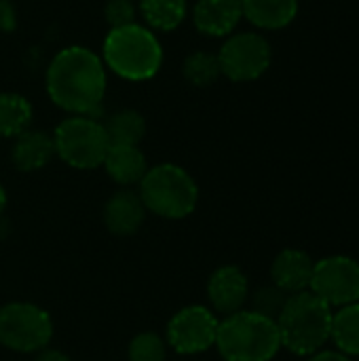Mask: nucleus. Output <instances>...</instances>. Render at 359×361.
<instances>
[{"label":"nucleus","mask_w":359,"mask_h":361,"mask_svg":"<svg viewBox=\"0 0 359 361\" xmlns=\"http://www.w3.org/2000/svg\"><path fill=\"white\" fill-rule=\"evenodd\" d=\"M44 89L63 112L97 118L108 89V70L102 55L83 44L63 47L47 66Z\"/></svg>","instance_id":"1"},{"label":"nucleus","mask_w":359,"mask_h":361,"mask_svg":"<svg viewBox=\"0 0 359 361\" xmlns=\"http://www.w3.org/2000/svg\"><path fill=\"white\" fill-rule=\"evenodd\" d=\"M102 61L106 70L123 80L142 82L159 74L163 66V47L150 27L135 21L125 27L108 30L102 44Z\"/></svg>","instance_id":"2"},{"label":"nucleus","mask_w":359,"mask_h":361,"mask_svg":"<svg viewBox=\"0 0 359 361\" xmlns=\"http://www.w3.org/2000/svg\"><path fill=\"white\" fill-rule=\"evenodd\" d=\"M281 347L294 355H313L330 341L332 307H328L313 292L292 294L277 317Z\"/></svg>","instance_id":"3"},{"label":"nucleus","mask_w":359,"mask_h":361,"mask_svg":"<svg viewBox=\"0 0 359 361\" xmlns=\"http://www.w3.org/2000/svg\"><path fill=\"white\" fill-rule=\"evenodd\" d=\"M216 349L224 361H271L281 349L277 322L254 311L226 315L218 326Z\"/></svg>","instance_id":"4"},{"label":"nucleus","mask_w":359,"mask_h":361,"mask_svg":"<svg viewBox=\"0 0 359 361\" xmlns=\"http://www.w3.org/2000/svg\"><path fill=\"white\" fill-rule=\"evenodd\" d=\"M138 186L146 212L165 220H182L190 216L199 203V186L195 178L174 163L148 167Z\"/></svg>","instance_id":"5"},{"label":"nucleus","mask_w":359,"mask_h":361,"mask_svg":"<svg viewBox=\"0 0 359 361\" xmlns=\"http://www.w3.org/2000/svg\"><path fill=\"white\" fill-rule=\"evenodd\" d=\"M55 154L74 169H97L104 165L110 142L104 123L95 116H68L55 131Z\"/></svg>","instance_id":"6"},{"label":"nucleus","mask_w":359,"mask_h":361,"mask_svg":"<svg viewBox=\"0 0 359 361\" xmlns=\"http://www.w3.org/2000/svg\"><path fill=\"white\" fill-rule=\"evenodd\" d=\"M53 338L49 313L32 302L0 307V345L15 353H40Z\"/></svg>","instance_id":"7"},{"label":"nucleus","mask_w":359,"mask_h":361,"mask_svg":"<svg viewBox=\"0 0 359 361\" xmlns=\"http://www.w3.org/2000/svg\"><path fill=\"white\" fill-rule=\"evenodd\" d=\"M222 76L233 82H252L267 74L273 63V49L260 32H233L216 53Z\"/></svg>","instance_id":"8"},{"label":"nucleus","mask_w":359,"mask_h":361,"mask_svg":"<svg viewBox=\"0 0 359 361\" xmlns=\"http://www.w3.org/2000/svg\"><path fill=\"white\" fill-rule=\"evenodd\" d=\"M309 292L328 307H347L359 302V262L351 256H326L315 262Z\"/></svg>","instance_id":"9"},{"label":"nucleus","mask_w":359,"mask_h":361,"mask_svg":"<svg viewBox=\"0 0 359 361\" xmlns=\"http://www.w3.org/2000/svg\"><path fill=\"white\" fill-rule=\"evenodd\" d=\"M218 317L201 305L180 309L167 324V345L180 355H197L216 347Z\"/></svg>","instance_id":"10"},{"label":"nucleus","mask_w":359,"mask_h":361,"mask_svg":"<svg viewBox=\"0 0 359 361\" xmlns=\"http://www.w3.org/2000/svg\"><path fill=\"white\" fill-rule=\"evenodd\" d=\"M207 298L212 307L224 317L237 311H243V305L250 298L248 275L239 267H233V264L216 269L207 281Z\"/></svg>","instance_id":"11"},{"label":"nucleus","mask_w":359,"mask_h":361,"mask_svg":"<svg viewBox=\"0 0 359 361\" xmlns=\"http://www.w3.org/2000/svg\"><path fill=\"white\" fill-rule=\"evenodd\" d=\"M190 17L199 34L209 38H226L237 32L243 19L241 0H197Z\"/></svg>","instance_id":"12"},{"label":"nucleus","mask_w":359,"mask_h":361,"mask_svg":"<svg viewBox=\"0 0 359 361\" xmlns=\"http://www.w3.org/2000/svg\"><path fill=\"white\" fill-rule=\"evenodd\" d=\"M313 267H315V262L307 252L288 247V250L279 252L271 264L273 286L284 290L288 296L307 292L311 286Z\"/></svg>","instance_id":"13"},{"label":"nucleus","mask_w":359,"mask_h":361,"mask_svg":"<svg viewBox=\"0 0 359 361\" xmlns=\"http://www.w3.org/2000/svg\"><path fill=\"white\" fill-rule=\"evenodd\" d=\"M146 220V207L140 192L131 188H121L114 192L104 207V222L112 235L127 237L142 228Z\"/></svg>","instance_id":"14"},{"label":"nucleus","mask_w":359,"mask_h":361,"mask_svg":"<svg viewBox=\"0 0 359 361\" xmlns=\"http://www.w3.org/2000/svg\"><path fill=\"white\" fill-rule=\"evenodd\" d=\"M53 157H57L53 135L42 129L23 131L21 135L15 137L13 148H11L13 167L25 173L47 167L53 161Z\"/></svg>","instance_id":"15"},{"label":"nucleus","mask_w":359,"mask_h":361,"mask_svg":"<svg viewBox=\"0 0 359 361\" xmlns=\"http://www.w3.org/2000/svg\"><path fill=\"white\" fill-rule=\"evenodd\" d=\"M243 19L260 32L286 30L300 11L298 0H241Z\"/></svg>","instance_id":"16"},{"label":"nucleus","mask_w":359,"mask_h":361,"mask_svg":"<svg viewBox=\"0 0 359 361\" xmlns=\"http://www.w3.org/2000/svg\"><path fill=\"white\" fill-rule=\"evenodd\" d=\"M104 169L112 182L129 188L142 182L148 171V161L140 146H110L104 159Z\"/></svg>","instance_id":"17"},{"label":"nucleus","mask_w":359,"mask_h":361,"mask_svg":"<svg viewBox=\"0 0 359 361\" xmlns=\"http://www.w3.org/2000/svg\"><path fill=\"white\" fill-rule=\"evenodd\" d=\"M138 13L152 32H174L188 17L186 0H140Z\"/></svg>","instance_id":"18"},{"label":"nucleus","mask_w":359,"mask_h":361,"mask_svg":"<svg viewBox=\"0 0 359 361\" xmlns=\"http://www.w3.org/2000/svg\"><path fill=\"white\" fill-rule=\"evenodd\" d=\"M104 129L110 146H140L146 135V118L133 108H123L104 121Z\"/></svg>","instance_id":"19"},{"label":"nucleus","mask_w":359,"mask_h":361,"mask_svg":"<svg viewBox=\"0 0 359 361\" xmlns=\"http://www.w3.org/2000/svg\"><path fill=\"white\" fill-rule=\"evenodd\" d=\"M32 104L25 95L2 91L0 93V137H17L32 125Z\"/></svg>","instance_id":"20"},{"label":"nucleus","mask_w":359,"mask_h":361,"mask_svg":"<svg viewBox=\"0 0 359 361\" xmlns=\"http://www.w3.org/2000/svg\"><path fill=\"white\" fill-rule=\"evenodd\" d=\"M330 341L336 345V351L349 357L359 355V302L341 307L332 313Z\"/></svg>","instance_id":"21"},{"label":"nucleus","mask_w":359,"mask_h":361,"mask_svg":"<svg viewBox=\"0 0 359 361\" xmlns=\"http://www.w3.org/2000/svg\"><path fill=\"white\" fill-rule=\"evenodd\" d=\"M182 76L190 87H197V89L214 87L222 76L218 55L209 51H195L186 55L182 63Z\"/></svg>","instance_id":"22"},{"label":"nucleus","mask_w":359,"mask_h":361,"mask_svg":"<svg viewBox=\"0 0 359 361\" xmlns=\"http://www.w3.org/2000/svg\"><path fill=\"white\" fill-rule=\"evenodd\" d=\"M288 294L284 290H279L277 286H260L254 294H252V309L254 313L277 322V317L281 315L286 302H288Z\"/></svg>","instance_id":"23"},{"label":"nucleus","mask_w":359,"mask_h":361,"mask_svg":"<svg viewBox=\"0 0 359 361\" xmlns=\"http://www.w3.org/2000/svg\"><path fill=\"white\" fill-rule=\"evenodd\" d=\"M167 341L154 332H142L129 343V361H165Z\"/></svg>","instance_id":"24"},{"label":"nucleus","mask_w":359,"mask_h":361,"mask_svg":"<svg viewBox=\"0 0 359 361\" xmlns=\"http://www.w3.org/2000/svg\"><path fill=\"white\" fill-rule=\"evenodd\" d=\"M138 17V4L131 0H108L104 6V19L112 27H125L135 23Z\"/></svg>","instance_id":"25"},{"label":"nucleus","mask_w":359,"mask_h":361,"mask_svg":"<svg viewBox=\"0 0 359 361\" xmlns=\"http://www.w3.org/2000/svg\"><path fill=\"white\" fill-rule=\"evenodd\" d=\"M17 27V8L11 0H0V32L11 34Z\"/></svg>","instance_id":"26"},{"label":"nucleus","mask_w":359,"mask_h":361,"mask_svg":"<svg viewBox=\"0 0 359 361\" xmlns=\"http://www.w3.org/2000/svg\"><path fill=\"white\" fill-rule=\"evenodd\" d=\"M309 361H353L349 355L341 353V351H317L313 353Z\"/></svg>","instance_id":"27"},{"label":"nucleus","mask_w":359,"mask_h":361,"mask_svg":"<svg viewBox=\"0 0 359 361\" xmlns=\"http://www.w3.org/2000/svg\"><path fill=\"white\" fill-rule=\"evenodd\" d=\"M36 361H72L66 353H61V351H55V349H42L40 353H38V357Z\"/></svg>","instance_id":"28"},{"label":"nucleus","mask_w":359,"mask_h":361,"mask_svg":"<svg viewBox=\"0 0 359 361\" xmlns=\"http://www.w3.org/2000/svg\"><path fill=\"white\" fill-rule=\"evenodd\" d=\"M4 207H6V190H4V186L0 184V216H2V212H4Z\"/></svg>","instance_id":"29"},{"label":"nucleus","mask_w":359,"mask_h":361,"mask_svg":"<svg viewBox=\"0 0 359 361\" xmlns=\"http://www.w3.org/2000/svg\"><path fill=\"white\" fill-rule=\"evenodd\" d=\"M131 2H135V4H138V2H140V0H131Z\"/></svg>","instance_id":"30"}]
</instances>
